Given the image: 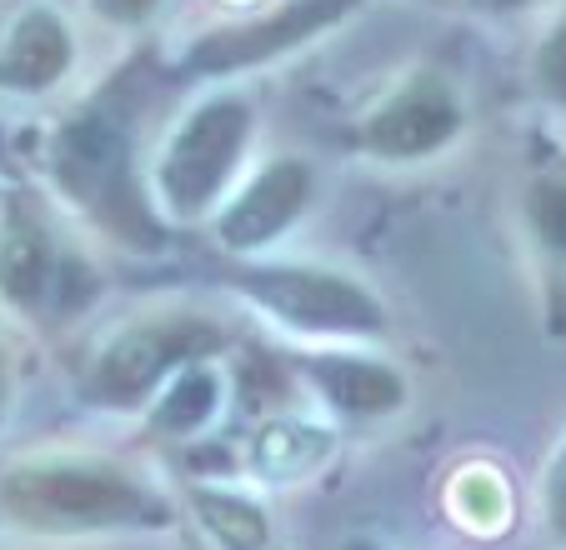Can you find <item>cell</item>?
Returning <instances> with one entry per match:
<instances>
[{
	"instance_id": "15",
	"label": "cell",
	"mask_w": 566,
	"mask_h": 550,
	"mask_svg": "<svg viewBox=\"0 0 566 550\" xmlns=\"http://www.w3.org/2000/svg\"><path fill=\"white\" fill-rule=\"evenodd\" d=\"M526 211H532L536 235H542L556 255H566V186L562 180H542V186H532Z\"/></svg>"
},
{
	"instance_id": "17",
	"label": "cell",
	"mask_w": 566,
	"mask_h": 550,
	"mask_svg": "<svg viewBox=\"0 0 566 550\" xmlns=\"http://www.w3.org/2000/svg\"><path fill=\"white\" fill-rule=\"evenodd\" d=\"M536 85H542L552 101L566 106V21L556 25V31L542 41V51H536Z\"/></svg>"
},
{
	"instance_id": "7",
	"label": "cell",
	"mask_w": 566,
	"mask_h": 550,
	"mask_svg": "<svg viewBox=\"0 0 566 550\" xmlns=\"http://www.w3.org/2000/svg\"><path fill=\"white\" fill-rule=\"evenodd\" d=\"M457 130H461V106L451 96V85L437 81V75H411L401 91H391L366 116L361 146L386 160H411L447 146Z\"/></svg>"
},
{
	"instance_id": "10",
	"label": "cell",
	"mask_w": 566,
	"mask_h": 550,
	"mask_svg": "<svg viewBox=\"0 0 566 550\" xmlns=\"http://www.w3.org/2000/svg\"><path fill=\"white\" fill-rule=\"evenodd\" d=\"M71 65V35L51 11H25L0 51V85L11 91H45Z\"/></svg>"
},
{
	"instance_id": "6",
	"label": "cell",
	"mask_w": 566,
	"mask_h": 550,
	"mask_svg": "<svg viewBox=\"0 0 566 550\" xmlns=\"http://www.w3.org/2000/svg\"><path fill=\"white\" fill-rule=\"evenodd\" d=\"M342 11H346V0H291L281 11L261 15V21L226 25V31H211L206 41H196L191 55H186V71L226 75V71H241V65H261L271 55L296 51L301 41H311V35L326 31L332 21H342Z\"/></svg>"
},
{
	"instance_id": "12",
	"label": "cell",
	"mask_w": 566,
	"mask_h": 550,
	"mask_svg": "<svg viewBox=\"0 0 566 550\" xmlns=\"http://www.w3.org/2000/svg\"><path fill=\"white\" fill-rule=\"evenodd\" d=\"M191 506L201 530L216 540L221 550H266L271 546V520L241 490H221V486H196Z\"/></svg>"
},
{
	"instance_id": "5",
	"label": "cell",
	"mask_w": 566,
	"mask_h": 550,
	"mask_svg": "<svg viewBox=\"0 0 566 550\" xmlns=\"http://www.w3.org/2000/svg\"><path fill=\"white\" fill-rule=\"evenodd\" d=\"M251 136V106L235 96L206 101L201 110L186 116V126L171 136L166 156H160V195L176 215H196L216 201L226 180H231V166L241 160Z\"/></svg>"
},
{
	"instance_id": "13",
	"label": "cell",
	"mask_w": 566,
	"mask_h": 550,
	"mask_svg": "<svg viewBox=\"0 0 566 550\" xmlns=\"http://www.w3.org/2000/svg\"><path fill=\"white\" fill-rule=\"evenodd\" d=\"M216 411H221V376L196 360V366H186V371L156 395L150 425H156L160 435H196L206 421H216Z\"/></svg>"
},
{
	"instance_id": "16",
	"label": "cell",
	"mask_w": 566,
	"mask_h": 550,
	"mask_svg": "<svg viewBox=\"0 0 566 550\" xmlns=\"http://www.w3.org/2000/svg\"><path fill=\"white\" fill-rule=\"evenodd\" d=\"M542 520H546V536L566 550V441L556 445V455L546 461V476H542Z\"/></svg>"
},
{
	"instance_id": "2",
	"label": "cell",
	"mask_w": 566,
	"mask_h": 550,
	"mask_svg": "<svg viewBox=\"0 0 566 550\" xmlns=\"http://www.w3.org/2000/svg\"><path fill=\"white\" fill-rule=\"evenodd\" d=\"M51 170L75 205H86L116 231H146L150 215L136 195V160H130V126L111 106H86L55 130Z\"/></svg>"
},
{
	"instance_id": "9",
	"label": "cell",
	"mask_w": 566,
	"mask_h": 550,
	"mask_svg": "<svg viewBox=\"0 0 566 550\" xmlns=\"http://www.w3.org/2000/svg\"><path fill=\"white\" fill-rule=\"evenodd\" d=\"M301 376L311 381V391L332 405L346 421H386L407 405V381L386 366V360L366 356H311L301 366Z\"/></svg>"
},
{
	"instance_id": "8",
	"label": "cell",
	"mask_w": 566,
	"mask_h": 550,
	"mask_svg": "<svg viewBox=\"0 0 566 550\" xmlns=\"http://www.w3.org/2000/svg\"><path fill=\"white\" fill-rule=\"evenodd\" d=\"M311 195V170L301 160H271L247 191L235 195L231 205L216 221V235L231 251H256V245L276 241L301 211H306Z\"/></svg>"
},
{
	"instance_id": "19",
	"label": "cell",
	"mask_w": 566,
	"mask_h": 550,
	"mask_svg": "<svg viewBox=\"0 0 566 550\" xmlns=\"http://www.w3.org/2000/svg\"><path fill=\"white\" fill-rule=\"evenodd\" d=\"M471 6H476V11H492V15H502V11H516L522 0H471Z\"/></svg>"
},
{
	"instance_id": "14",
	"label": "cell",
	"mask_w": 566,
	"mask_h": 550,
	"mask_svg": "<svg viewBox=\"0 0 566 550\" xmlns=\"http://www.w3.org/2000/svg\"><path fill=\"white\" fill-rule=\"evenodd\" d=\"M321 455H326V435L311 431V425H296V421L271 425V431L256 441V466L266 470L271 480L301 476V470L316 466Z\"/></svg>"
},
{
	"instance_id": "22",
	"label": "cell",
	"mask_w": 566,
	"mask_h": 550,
	"mask_svg": "<svg viewBox=\"0 0 566 550\" xmlns=\"http://www.w3.org/2000/svg\"><path fill=\"white\" fill-rule=\"evenodd\" d=\"M0 156H6V146H0Z\"/></svg>"
},
{
	"instance_id": "18",
	"label": "cell",
	"mask_w": 566,
	"mask_h": 550,
	"mask_svg": "<svg viewBox=\"0 0 566 550\" xmlns=\"http://www.w3.org/2000/svg\"><path fill=\"white\" fill-rule=\"evenodd\" d=\"M106 21H116V25H136V21H146L150 11H156L160 0H91Z\"/></svg>"
},
{
	"instance_id": "1",
	"label": "cell",
	"mask_w": 566,
	"mask_h": 550,
	"mask_svg": "<svg viewBox=\"0 0 566 550\" xmlns=\"http://www.w3.org/2000/svg\"><path fill=\"white\" fill-rule=\"evenodd\" d=\"M0 510L35 536L156 530L171 516L156 490L106 461H31V466L6 470Z\"/></svg>"
},
{
	"instance_id": "11",
	"label": "cell",
	"mask_w": 566,
	"mask_h": 550,
	"mask_svg": "<svg viewBox=\"0 0 566 550\" xmlns=\"http://www.w3.org/2000/svg\"><path fill=\"white\" fill-rule=\"evenodd\" d=\"M65 271H71V265L55 261L51 235H45L31 215H11V225L0 231V290H6L15 306H45Z\"/></svg>"
},
{
	"instance_id": "20",
	"label": "cell",
	"mask_w": 566,
	"mask_h": 550,
	"mask_svg": "<svg viewBox=\"0 0 566 550\" xmlns=\"http://www.w3.org/2000/svg\"><path fill=\"white\" fill-rule=\"evenodd\" d=\"M342 550H386V546H381V540H371V536H352Z\"/></svg>"
},
{
	"instance_id": "3",
	"label": "cell",
	"mask_w": 566,
	"mask_h": 550,
	"mask_svg": "<svg viewBox=\"0 0 566 550\" xmlns=\"http://www.w3.org/2000/svg\"><path fill=\"white\" fill-rule=\"evenodd\" d=\"M221 346V330L211 320L196 316H156V320H136L120 336H111L101 346L96 366H91V401L101 405H140L156 391L176 381L186 366Z\"/></svg>"
},
{
	"instance_id": "4",
	"label": "cell",
	"mask_w": 566,
	"mask_h": 550,
	"mask_svg": "<svg viewBox=\"0 0 566 550\" xmlns=\"http://www.w3.org/2000/svg\"><path fill=\"white\" fill-rule=\"evenodd\" d=\"M235 286L247 290L266 316L286 320L301 336H381L386 330L381 300L336 271L247 265V271H235Z\"/></svg>"
},
{
	"instance_id": "21",
	"label": "cell",
	"mask_w": 566,
	"mask_h": 550,
	"mask_svg": "<svg viewBox=\"0 0 566 550\" xmlns=\"http://www.w3.org/2000/svg\"><path fill=\"white\" fill-rule=\"evenodd\" d=\"M0 401H6V376H0Z\"/></svg>"
}]
</instances>
